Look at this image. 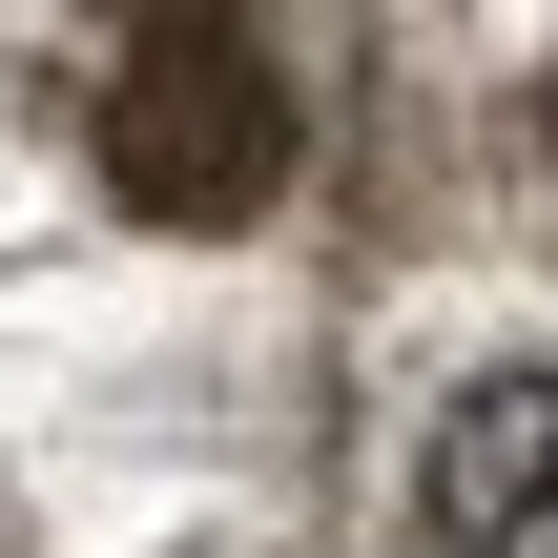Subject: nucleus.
Returning a JSON list of instances; mask_svg holds the SVG:
<instances>
[{"label": "nucleus", "instance_id": "obj_1", "mask_svg": "<svg viewBox=\"0 0 558 558\" xmlns=\"http://www.w3.org/2000/svg\"><path fill=\"white\" fill-rule=\"evenodd\" d=\"M290 145H311V104L269 62V21H124V62H104V186L145 228H269Z\"/></svg>", "mask_w": 558, "mask_h": 558}, {"label": "nucleus", "instance_id": "obj_2", "mask_svg": "<svg viewBox=\"0 0 558 558\" xmlns=\"http://www.w3.org/2000/svg\"><path fill=\"white\" fill-rule=\"evenodd\" d=\"M414 558H558V352H497L414 435Z\"/></svg>", "mask_w": 558, "mask_h": 558}, {"label": "nucleus", "instance_id": "obj_3", "mask_svg": "<svg viewBox=\"0 0 558 558\" xmlns=\"http://www.w3.org/2000/svg\"><path fill=\"white\" fill-rule=\"evenodd\" d=\"M104 21H269V0H104Z\"/></svg>", "mask_w": 558, "mask_h": 558}, {"label": "nucleus", "instance_id": "obj_4", "mask_svg": "<svg viewBox=\"0 0 558 558\" xmlns=\"http://www.w3.org/2000/svg\"><path fill=\"white\" fill-rule=\"evenodd\" d=\"M538 166H558V62H538Z\"/></svg>", "mask_w": 558, "mask_h": 558}]
</instances>
